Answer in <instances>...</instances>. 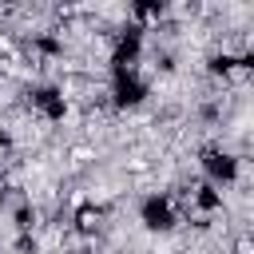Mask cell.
Wrapping results in <instances>:
<instances>
[{
  "mask_svg": "<svg viewBox=\"0 0 254 254\" xmlns=\"http://www.w3.org/2000/svg\"><path fill=\"white\" fill-rule=\"evenodd\" d=\"M119 167H123V175H127V179H139V183H143V179H151V175L159 171V163L151 159V151H147V147H127V151H123V159H119Z\"/></svg>",
  "mask_w": 254,
  "mask_h": 254,
  "instance_id": "1",
  "label": "cell"
},
{
  "mask_svg": "<svg viewBox=\"0 0 254 254\" xmlns=\"http://www.w3.org/2000/svg\"><path fill=\"white\" fill-rule=\"evenodd\" d=\"M64 155H67V171H71V175H79V171L95 167V159H99V147H95L91 139H71Z\"/></svg>",
  "mask_w": 254,
  "mask_h": 254,
  "instance_id": "2",
  "label": "cell"
},
{
  "mask_svg": "<svg viewBox=\"0 0 254 254\" xmlns=\"http://www.w3.org/2000/svg\"><path fill=\"white\" fill-rule=\"evenodd\" d=\"M20 56H24V48H20L16 32L0 28V64H12V60H20Z\"/></svg>",
  "mask_w": 254,
  "mask_h": 254,
  "instance_id": "3",
  "label": "cell"
},
{
  "mask_svg": "<svg viewBox=\"0 0 254 254\" xmlns=\"http://www.w3.org/2000/svg\"><path fill=\"white\" fill-rule=\"evenodd\" d=\"M230 254H254V238H250L246 230H238L234 242H230Z\"/></svg>",
  "mask_w": 254,
  "mask_h": 254,
  "instance_id": "4",
  "label": "cell"
}]
</instances>
